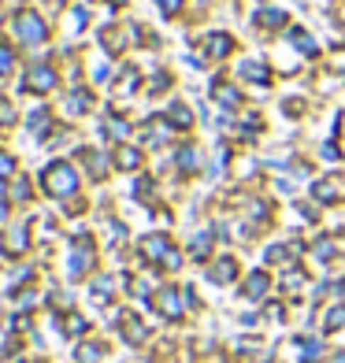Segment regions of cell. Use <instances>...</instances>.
Here are the masks:
<instances>
[{
	"label": "cell",
	"mask_w": 345,
	"mask_h": 363,
	"mask_svg": "<svg viewBox=\"0 0 345 363\" xmlns=\"http://www.w3.org/2000/svg\"><path fill=\"white\" fill-rule=\"evenodd\" d=\"M45 186H48V193H56V196L71 193V189H75V174H71L67 163H56V167L45 174Z\"/></svg>",
	"instance_id": "6da1fadb"
},
{
	"label": "cell",
	"mask_w": 345,
	"mask_h": 363,
	"mask_svg": "<svg viewBox=\"0 0 345 363\" xmlns=\"http://www.w3.org/2000/svg\"><path fill=\"white\" fill-rule=\"evenodd\" d=\"M15 34H19V38H26V41H38V38L45 34V26L34 19V15H23V19L15 23Z\"/></svg>",
	"instance_id": "7a4b0ae2"
},
{
	"label": "cell",
	"mask_w": 345,
	"mask_h": 363,
	"mask_svg": "<svg viewBox=\"0 0 345 363\" xmlns=\"http://www.w3.org/2000/svg\"><path fill=\"white\" fill-rule=\"evenodd\" d=\"M34 86L38 89H48V86H53V71H38L34 74Z\"/></svg>",
	"instance_id": "3957f363"
},
{
	"label": "cell",
	"mask_w": 345,
	"mask_h": 363,
	"mask_svg": "<svg viewBox=\"0 0 345 363\" xmlns=\"http://www.w3.org/2000/svg\"><path fill=\"white\" fill-rule=\"evenodd\" d=\"M11 67V52H8V48H0V74H4Z\"/></svg>",
	"instance_id": "277c9868"
},
{
	"label": "cell",
	"mask_w": 345,
	"mask_h": 363,
	"mask_svg": "<svg viewBox=\"0 0 345 363\" xmlns=\"http://www.w3.org/2000/svg\"><path fill=\"white\" fill-rule=\"evenodd\" d=\"M8 171H11V160H8V156H0V174H8Z\"/></svg>",
	"instance_id": "5b68a950"
},
{
	"label": "cell",
	"mask_w": 345,
	"mask_h": 363,
	"mask_svg": "<svg viewBox=\"0 0 345 363\" xmlns=\"http://www.w3.org/2000/svg\"><path fill=\"white\" fill-rule=\"evenodd\" d=\"M178 4H182V0H163V8H168V11H175Z\"/></svg>",
	"instance_id": "8992f818"
}]
</instances>
